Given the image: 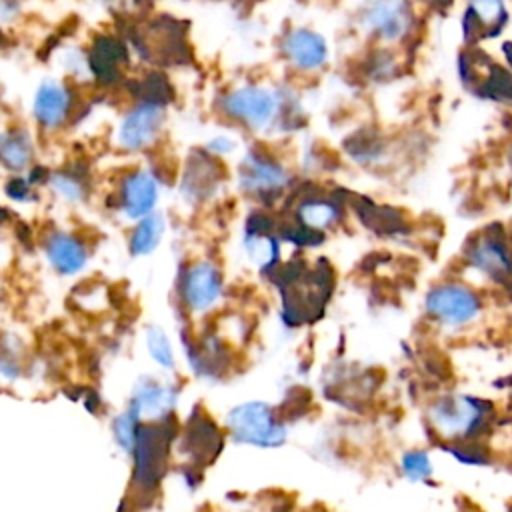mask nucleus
Returning a JSON list of instances; mask_svg holds the SVG:
<instances>
[{
    "label": "nucleus",
    "mask_w": 512,
    "mask_h": 512,
    "mask_svg": "<svg viewBox=\"0 0 512 512\" xmlns=\"http://www.w3.org/2000/svg\"><path fill=\"white\" fill-rule=\"evenodd\" d=\"M178 426V418L162 422H142L136 442L128 454V458L132 460L128 500H132L134 506L150 504L158 496L170 472Z\"/></svg>",
    "instance_id": "f257e3e1"
},
{
    "label": "nucleus",
    "mask_w": 512,
    "mask_h": 512,
    "mask_svg": "<svg viewBox=\"0 0 512 512\" xmlns=\"http://www.w3.org/2000/svg\"><path fill=\"white\" fill-rule=\"evenodd\" d=\"M224 430L236 444L274 450L286 444L288 424L280 408L266 400H246L234 404L224 416Z\"/></svg>",
    "instance_id": "f03ea898"
},
{
    "label": "nucleus",
    "mask_w": 512,
    "mask_h": 512,
    "mask_svg": "<svg viewBox=\"0 0 512 512\" xmlns=\"http://www.w3.org/2000/svg\"><path fill=\"white\" fill-rule=\"evenodd\" d=\"M226 430L202 406H194L178 426L174 454L182 458L186 478H202L204 470L212 466L224 450Z\"/></svg>",
    "instance_id": "7ed1b4c3"
},
{
    "label": "nucleus",
    "mask_w": 512,
    "mask_h": 512,
    "mask_svg": "<svg viewBox=\"0 0 512 512\" xmlns=\"http://www.w3.org/2000/svg\"><path fill=\"white\" fill-rule=\"evenodd\" d=\"M492 404L468 394H446L428 408V422L434 432L446 440L462 442L474 438L486 428Z\"/></svg>",
    "instance_id": "20e7f679"
},
{
    "label": "nucleus",
    "mask_w": 512,
    "mask_h": 512,
    "mask_svg": "<svg viewBox=\"0 0 512 512\" xmlns=\"http://www.w3.org/2000/svg\"><path fill=\"white\" fill-rule=\"evenodd\" d=\"M218 108L236 124L252 130H264L280 120L284 100L272 88L260 84H244L224 92L218 100Z\"/></svg>",
    "instance_id": "39448f33"
},
{
    "label": "nucleus",
    "mask_w": 512,
    "mask_h": 512,
    "mask_svg": "<svg viewBox=\"0 0 512 512\" xmlns=\"http://www.w3.org/2000/svg\"><path fill=\"white\" fill-rule=\"evenodd\" d=\"M424 312L438 326L458 330L480 318L482 300L476 290L462 282H440L426 292Z\"/></svg>",
    "instance_id": "423d86ee"
},
{
    "label": "nucleus",
    "mask_w": 512,
    "mask_h": 512,
    "mask_svg": "<svg viewBox=\"0 0 512 512\" xmlns=\"http://www.w3.org/2000/svg\"><path fill=\"white\" fill-rule=\"evenodd\" d=\"M180 306L190 316H202L214 310L224 296V276L218 264L198 260L182 268L176 284Z\"/></svg>",
    "instance_id": "0eeeda50"
},
{
    "label": "nucleus",
    "mask_w": 512,
    "mask_h": 512,
    "mask_svg": "<svg viewBox=\"0 0 512 512\" xmlns=\"http://www.w3.org/2000/svg\"><path fill=\"white\" fill-rule=\"evenodd\" d=\"M182 354L190 372L206 382L224 380L234 366L230 344L216 332H182Z\"/></svg>",
    "instance_id": "6e6552de"
},
{
    "label": "nucleus",
    "mask_w": 512,
    "mask_h": 512,
    "mask_svg": "<svg viewBox=\"0 0 512 512\" xmlns=\"http://www.w3.org/2000/svg\"><path fill=\"white\" fill-rule=\"evenodd\" d=\"M182 386L172 376H142L134 382L126 408L142 422H162L176 418Z\"/></svg>",
    "instance_id": "1a4fd4ad"
},
{
    "label": "nucleus",
    "mask_w": 512,
    "mask_h": 512,
    "mask_svg": "<svg viewBox=\"0 0 512 512\" xmlns=\"http://www.w3.org/2000/svg\"><path fill=\"white\" fill-rule=\"evenodd\" d=\"M290 182V174L280 160L262 150L244 154L238 166V186L246 196L270 200L278 196Z\"/></svg>",
    "instance_id": "9d476101"
},
{
    "label": "nucleus",
    "mask_w": 512,
    "mask_h": 512,
    "mask_svg": "<svg viewBox=\"0 0 512 512\" xmlns=\"http://www.w3.org/2000/svg\"><path fill=\"white\" fill-rule=\"evenodd\" d=\"M410 0H366L360 8V26L376 40L400 42L414 28Z\"/></svg>",
    "instance_id": "9b49d317"
},
{
    "label": "nucleus",
    "mask_w": 512,
    "mask_h": 512,
    "mask_svg": "<svg viewBox=\"0 0 512 512\" xmlns=\"http://www.w3.org/2000/svg\"><path fill=\"white\" fill-rule=\"evenodd\" d=\"M164 122L166 106L138 102L120 118L116 128V144L124 152H144L160 138Z\"/></svg>",
    "instance_id": "f8f14e48"
},
{
    "label": "nucleus",
    "mask_w": 512,
    "mask_h": 512,
    "mask_svg": "<svg viewBox=\"0 0 512 512\" xmlns=\"http://www.w3.org/2000/svg\"><path fill=\"white\" fill-rule=\"evenodd\" d=\"M118 210L128 220H140L156 212L160 198V182L150 170L134 168L126 172L118 184Z\"/></svg>",
    "instance_id": "ddd939ff"
},
{
    "label": "nucleus",
    "mask_w": 512,
    "mask_h": 512,
    "mask_svg": "<svg viewBox=\"0 0 512 512\" xmlns=\"http://www.w3.org/2000/svg\"><path fill=\"white\" fill-rule=\"evenodd\" d=\"M282 56L300 72H316L328 62L330 50L322 34L310 28H292L280 42Z\"/></svg>",
    "instance_id": "4468645a"
},
{
    "label": "nucleus",
    "mask_w": 512,
    "mask_h": 512,
    "mask_svg": "<svg viewBox=\"0 0 512 512\" xmlns=\"http://www.w3.org/2000/svg\"><path fill=\"white\" fill-rule=\"evenodd\" d=\"M220 184H222V168L218 164V158L202 150L190 154L180 180L182 198H186L188 202L200 204L204 200H210L216 194Z\"/></svg>",
    "instance_id": "2eb2a0df"
},
{
    "label": "nucleus",
    "mask_w": 512,
    "mask_h": 512,
    "mask_svg": "<svg viewBox=\"0 0 512 512\" xmlns=\"http://www.w3.org/2000/svg\"><path fill=\"white\" fill-rule=\"evenodd\" d=\"M72 114V92L60 80H44L32 98V116L44 130H58Z\"/></svg>",
    "instance_id": "dca6fc26"
},
{
    "label": "nucleus",
    "mask_w": 512,
    "mask_h": 512,
    "mask_svg": "<svg viewBox=\"0 0 512 512\" xmlns=\"http://www.w3.org/2000/svg\"><path fill=\"white\" fill-rule=\"evenodd\" d=\"M44 256L50 268L60 276L80 274L90 258L86 242L66 230H54L44 240Z\"/></svg>",
    "instance_id": "f3484780"
},
{
    "label": "nucleus",
    "mask_w": 512,
    "mask_h": 512,
    "mask_svg": "<svg viewBox=\"0 0 512 512\" xmlns=\"http://www.w3.org/2000/svg\"><path fill=\"white\" fill-rule=\"evenodd\" d=\"M128 62L126 44L110 34H104L92 42L86 52V70L100 84H114L120 80L122 68Z\"/></svg>",
    "instance_id": "a211bd4d"
},
{
    "label": "nucleus",
    "mask_w": 512,
    "mask_h": 512,
    "mask_svg": "<svg viewBox=\"0 0 512 512\" xmlns=\"http://www.w3.org/2000/svg\"><path fill=\"white\" fill-rule=\"evenodd\" d=\"M34 140L26 128L10 126L0 132V166L12 174L32 168Z\"/></svg>",
    "instance_id": "6ab92c4d"
},
{
    "label": "nucleus",
    "mask_w": 512,
    "mask_h": 512,
    "mask_svg": "<svg viewBox=\"0 0 512 512\" xmlns=\"http://www.w3.org/2000/svg\"><path fill=\"white\" fill-rule=\"evenodd\" d=\"M468 262L470 266L492 278H502L512 268L506 246L492 236L478 238V242L468 250Z\"/></svg>",
    "instance_id": "aec40b11"
},
{
    "label": "nucleus",
    "mask_w": 512,
    "mask_h": 512,
    "mask_svg": "<svg viewBox=\"0 0 512 512\" xmlns=\"http://www.w3.org/2000/svg\"><path fill=\"white\" fill-rule=\"evenodd\" d=\"M242 248L252 266H256L262 274L276 270L280 260V240L274 232H244Z\"/></svg>",
    "instance_id": "412c9836"
},
{
    "label": "nucleus",
    "mask_w": 512,
    "mask_h": 512,
    "mask_svg": "<svg viewBox=\"0 0 512 512\" xmlns=\"http://www.w3.org/2000/svg\"><path fill=\"white\" fill-rule=\"evenodd\" d=\"M164 228L166 222L158 212H152L150 216L136 220L128 236V252L136 258L152 254L164 236Z\"/></svg>",
    "instance_id": "4be33fe9"
},
{
    "label": "nucleus",
    "mask_w": 512,
    "mask_h": 512,
    "mask_svg": "<svg viewBox=\"0 0 512 512\" xmlns=\"http://www.w3.org/2000/svg\"><path fill=\"white\" fill-rule=\"evenodd\" d=\"M144 348L148 352V358L166 374H174L178 370V356H176V348L170 340V336L166 334V330L162 326L150 324L144 330Z\"/></svg>",
    "instance_id": "5701e85b"
},
{
    "label": "nucleus",
    "mask_w": 512,
    "mask_h": 512,
    "mask_svg": "<svg viewBox=\"0 0 512 512\" xmlns=\"http://www.w3.org/2000/svg\"><path fill=\"white\" fill-rule=\"evenodd\" d=\"M296 218H298L300 226L308 228L310 232L320 234L336 224L338 208L328 200L308 198V200L300 202V206L296 210Z\"/></svg>",
    "instance_id": "b1692460"
},
{
    "label": "nucleus",
    "mask_w": 512,
    "mask_h": 512,
    "mask_svg": "<svg viewBox=\"0 0 512 512\" xmlns=\"http://www.w3.org/2000/svg\"><path fill=\"white\" fill-rule=\"evenodd\" d=\"M46 184L54 190V194L70 204H80L88 194V184L76 170L50 172Z\"/></svg>",
    "instance_id": "393cba45"
},
{
    "label": "nucleus",
    "mask_w": 512,
    "mask_h": 512,
    "mask_svg": "<svg viewBox=\"0 0 512 512\" xmlns=\"http://www.w3.org/2000/svg\"><path fill=\"white\" fill-rule=\"evenodd\" d=\"M24 346L22 342L6 334L0 338V378L14 382L24 374Z\"/></svg>",
    "instance_id": "a878e982"
},
{
    "label": "nucleus",
    "mask_w": 512,
    "mask_h": 512,
    "mask_svg": "<svg viewBox=\"0 0 512 512\" xmlns=\"http://www.w3.org/2000/svg\"><path fill=\"white\" fill-rule=\"evenodd\" d=\"M142 426V420L132 414L128 408H124L122 412H118L114 418H112V424H110V432H112V438L116 442V446L128 456L134 442H136V436H138V430Z\"/></svg>",
    "instance_id": "bb28decb"
},
{
    "label": "nucleus",
    "mask_w": 512,
    "mask_h": 512,
    "mask_svg": "<svg viewBox=\"0 0 512 512\" xmlns=\"http://www.w3.org/2000/svg\"><path fill=\"white\" fill-rule=\"evenodd\" d=\"M400 470L410 482H426L434 474V464L426 450L412 448L400 456Z\"/></svg>",
    "instance_id": "cd10ccee"
},
{
    "label": "nucleus",
    "mask_w": 512,
    "mask_h": 512,
    "mask_svg": "<svg viewBox=\"0 0 512 512\" xmlns=\"http://www.w3.org/2000/svg\"><path fill=\"white\" fill-rule=\"evenodd\" d=\"M468 10L476 18L478 24L482 22L484 28L496 26V24L504 22V18H506L504 0H470Z\"/></svg>",
    "instance_id": "c85d7f7f"
},
{
    "label": "nucleus",
    "mask_w": 512,
    "mask_h": 512,
    "mask_svg": "<svg viewBox=\"0 0 512 512\" xmlns=\"http://www.w3.org/2000/svg\"><path fill=\"white\" fill-rule=\"evenodd\" d=\"M4 192L6 196L12 200V202H32L36 198V192H34V184L20 176V174H14L6 186H4Z\"/></svg>",
    "instance_id": "c756f323"
},
{
    "label": "nucleus",
    "mask_w": 512,
    "mask_h": 512,
    "mask_svg": "<svg viewBox=\"0 0 512 512\" xmlns=\"http://www.w3.org/2000/svg\"><path fill=\"white\" fill-rule=\"evenodd\" d=\"M234 148H236V142H234L230 136H226V134H218V136H214V138L206 144V152H210V154L216 156V158L230 154Z\"/></svg>",
    "instance_id": "7c9ffc66"
},
{
    "label": "nucleus",
    "mask_w": 512,
    "mask_h": 512,
    "mask_svg": "<svg viewBox=\"0 0 512 512\" xmlns=\"http://www.w3.org/2000/svg\"><path fill=\"white\" fill-rule=\"evenodd\" d=\"M16 12L14 0H0V20H10Z\"/></svg>",
    "instance_id": "2f4dec72"
},
{
    "label": "nucleus",
    "mask_w": 512,
    "mask_h": 512,
    "mask_svg": "<svg viewBox=\"0 0 512 512\" xmlns=\"http://www.w3.org/2000/svg\"><path fill=\"white\" fill-rule=\"evenodd\" d=\"M4 262V242H2V236H0V266Z\"/></svg>",
    "instance_id": "473e14b6"
},
{
    "label": "nucleus",
    "mask_w": 512,
    "mask_h": 512,
    "mask_svg": "<svg viewBox=\"0 0 512 512\" xmlns=\"http://www.w3.org/2000/svg\"><path fill=\"white\" fill-rule=\"evenodd\" d=\"M510 160H512V150H510Z\"/></svg>",
    "instance_id": "72a5a7b5"
}]
</instances>
